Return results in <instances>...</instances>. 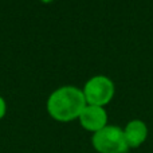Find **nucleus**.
I'll return each mask as SVG.
<instances>
[{
  "label": "nucleus",
  "mask_w": 153,
  "mask_h": 153,
  "mask_svg": "<svg viewBox=\"0 0 153 153\" xmlns=\"http://www.w3.org/2000/svg\"><path fill=\"white\" fill-rule=\"evenodd\" d=\"M86 105L83 91L75 86H62L54 90L46 103L50 117L59 122L78 120Z\"/></svg>",
  "instance_id": "1"
},
{
  "label": "nucleus",
  "mask_w": 153,
  "mask_h": 153,
  "mask_svg": "<svg viewBox=\"0 0 153 153\" xmlns=\"http://www.w3.org/2000/svg\"><path fill=\"white\" fill-rule=\"evenodd\" d=\"M91 145L98 153H128L129 151L124 129L117 125H106L93 133Z\"/></svg>",
  "instance_id": "2"
},
{
  "label": "nucleus",
  "mask_w": 153,
  "mask_h": 153,
  "mask_svg": "<svg viewBox=\"0 0 153 153\" xmlns=\"http://www.w3.org/2000/svg\"><path fill=\"white\" fill-rule=\"evenodd\" d=\"M87 105L102 106L108 105L114 97V82L106 75H94L85 83L82 89Z\"/></svg>",
  "instance_id": "3"
},
{
  "label": "nucleus",
  "mask_w": 153,
  "mask_h": 153,
  "mask_svg": "<svg viewBox=\"0 0 153 153\" xmlns=\"http://www.w3.org/2000/svg\"><path fill=\"white\" fill-rule=\"evenodd\" d=\"M78 120L85 130L95 133L108 125V111L102 106L86 105Z\"/></svg>",
  "instance_id": "4"
},
{
  "label": "nucleus",
  "mask_w": 153,
  "mask_h": 153,
  "mask_svg": "<svg viewBox=\"0 0 153 153\" xmlns=\"http://www.w3.org/2000/svg\"><path fill=\"white\" fill-rule=\"evenodd\" d=\"M124 134L129 149L140 148L148 138V126L143 120H130L124 128Z\"/></svg>",
  "instance_id": "5"
},
{
  "label": "nucleus",
  "mask_w": 153,
  "mask_h": 153,
  "mask_svg": "<svg viewBox=\"0 0 153 153\" xmlns=\"http://www.w3.org/2000/svg\"><path fill=\"white\" fill-rule=\"evenodd\" d=\"M5 113H7V103H5L4 98L0 95V120H3Z\"/></svg>",
  "instance_id": "6"
},
{
  "label": "nucleus",
  "mask_w": 153,
  "mask_h": 153,
  "mask_svg": "<svg viewBox=\"0 0 153 153\" xmlns=\"http://www.w3.org/2000/svg\"><path fill=\"white\" fill-rule=\"evenodd\" d=\"M39 1L45 3V4H48V3H53V1H54V0H39Z\"/></svg>",
  "instance_id": "7"
}]
</instances>
